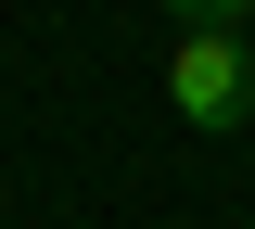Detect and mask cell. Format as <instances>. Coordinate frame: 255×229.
Here are the masks:
<instances>
[{
	"instance_id": "obj_1",
	"label": "cell",
	"mask_w": 255,
	"mask_h": 229,
	"mask_svg": "<svg viewBox=\"0 0 255 229\" xmlns=\"http://www.w3.org/2000/svg\"><path fill=\"white\" fill-rule=\"evenodd\" d=\"M166 102L204 140H243L255 128V51H243V26H179L166 38Z\"/></svg>"
},
{
	"instance_id": "obj_2",
	"label": "cell",
	"mask_w": 255,
	"mask_h": 229,
	"mask_svg": "<svg viewBox=\"0 0 255 229\" xmlns=\"http://www.w3.org/2000/svg\"><path fill=\"white\" fill-rule=\"evenodd\" d=\"M166 26H255V0H153Z\"/></svg>"
},
{
	"instance_id": "obj_3",
	"label": "cell",
	"mask_w": 255,
	"mask_h": 229,
	"mask_svg": "<svg viewBox=\"0 0 255 229\" xmlns=\"http://www.w3.org/2000/svg\"><path fill=\"white\" fill-rule=\"evenodd\" d=\"M243 51H255V26H243Z\"/></svg>"
}]
</instances>
